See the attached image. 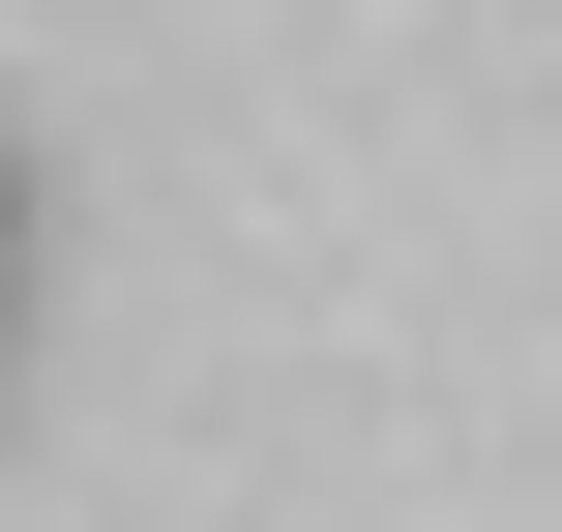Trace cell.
I'll use <instances>...</instances> for the list:
<instances>
[{"mask_svg":"<svg viewBox=\"0 0 562 532\" xmlns=\"http://www.w3.org/2000/svg\"><path fill=\"white\" fill-rule=\"evenodd\" d=\"M0 237H30V178H0Z\"/></svg>","mask_w":562,"mask_h":532,"instance_id":"6da1fadb","label":"cell"}]
</instances>
